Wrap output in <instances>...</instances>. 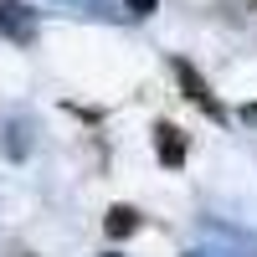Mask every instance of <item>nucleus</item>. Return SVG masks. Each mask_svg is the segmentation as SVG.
Returning <instances> with one entry per match:
<instances>
[{
    "mask_svg": "<svg viewBox=\"0 0 257 257\" xmlns=\"http://www.w3.org/2000/svg\"><path fill=\"white\" fill-rule=\"evenodd\" d=\"M170 72H175V82H180V93L190 98V103H196V108L211 118V123H226L231 113H226V103L216 98V93H211V82L201 77V67H190V62L185 57H175V62H170Z\"/></svg>",
    "mask_w": 257,
    "mask_h": 257,
    "instance_id": "nucleus-1",
    "label": "nucleus"
},
{
    "mask_svg": "<svg viewBox=\"0 0 257 257\" xmlns=\"http://www.w3.org/2000/svg\"><path fill=\"white\" fill-rule=\"evenodd\" d=\"M0 36H11L16 47H31L36 41V11L21 6V0H0Z\"/></svg>",
    "mask_w": 257,
    "mask_h": 257,
    "instance_id": "nucleus-2",
    "label": "nucleus"
},
{
    "mask_svg": "<svg viewBox=\"0 0 257 257\" xmlns=\"http://www.w3.org/2000/svg\"><path fill=\"white\" fill-rule=\"evenodd\" d=\"M155 155H160V165H165V170H180V165L190 160V139H185L170 118H160V123H155Z\"/></svg>",
    "mask_w": 257,
    "mask_h": 257,
    "instance_id": "nucleus-3",
    "label": "nucleus"
},
{
    "mask_svg": "<svg viewBox=\"0 0 257 257\" xmlns=\"http://www.w3.org/2000/svg\"><path fill=\"white\" fill-rule=\"evenodd\" d=\"M103 231H108L113 242L134 237V231H139V211H134V206H108V216H103Z\"/></svg>",
    "mask_w": 257,
    "mask_h": 257,
    "instance_id": "nucleus-4",
    "label": "nucleus"
},
{
    "mask_svg": "<svg viewBox=\"0 0 257 257\" xmlns=\"http://www.w3.org/2000/svg\"><path fill=\"white\" fill-rule=\"evenodd\" d=\"M123 6H128V16H155L160 0H123Z\"/></svg>",
    "mask_w": 257,
    "mask_h": 257,
    "instance_id": "nucleus-5",
    "label": "nucleus"
},
{
    "mask_svg": "<svg viewBox=\"0 0 257 257\" xmlns=\"http://www.w3.org/2000/svg\"><path fill=\"white\" fill-rule=\"evenodd\" d=\"M242 118H247V123H252V118H257V103H247V108H242Z\"/></svg>",
    "mask_w": 257,
    "mask_h": 257,
    "instance_id": "nucleus-6",
    "label": "nucleus"
},
{
    "mask_svg": "<svg viewBox=\"0 0 257 257\" xmlns=\"http://www.w3.org/2000/svg\"><path fill=\"white\" fill-rule=\"evenodd\" d=\"M190 257H211V252H190Z\"/></svg>",
    "mask_w": 257,
    "mask_h": 257,
    "instance_id": "nucleus-7",
    "label": "nucleus"
},
{
    "mask_svg": "<svg viewBox=\"0 0 257 257\" xmlns=\"http://www.w3.org/2000/svg\"><path fill=\"white\" fill-rule=\"evenodd\" d=\"M103 257H118V252H103Z\"/></svg>",
    "mask_w": 257,
    "mask_h": 257,
    "instance_id": "nucleus-8",
    "label": "nucleus"
},
{
    "mask_svg": "<svg viewBox=\"0 0 257 257\" xmlns=\"http://www.w3.org/2000/svg\"><path fill=\"white\" fill-rule=\"evenodd\" d=\"M252 6H257V0H252Z\"/></svg>",
    "mask_w": 257,
    "mask_h": 257,
    "instance_id": "nucleus-9",
    "label": "nucleus"
}]
</instances>
